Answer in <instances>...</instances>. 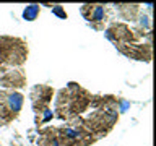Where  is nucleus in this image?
Segmentation results:
<instances>
[{
    "instance_id": "obj_1",
    "label": "nucleus",
    "mask_w": 156,
    "mask_h": 146,
    "mask_svg": "<svg viewBox=\"0 0 156 146\" xmlns=\"http://www.w3.org/2000/svg\"><path fill=\"white\" fill-rule=\"evenodd\" d=\"M90 107L93 112L86 119H83V125L93 136L98 140L106 136L114 128L119 120V107L115 96H93Z\"/></svg>"
},
{
    "instance_id": "obj_2",
    "label": "nucleus",
    "mask_w": 156,
    "mask_h": 146,
    "mask_svg": "<svg viewBox=\"0 0 156 146\" xmlns=\"http://www.w3.org/2000/svg\"><path fill=\"white\" fill-rule=\"evenodd\" d=\"M91 97L93 96L85 88H81L76 83H68L65 88H62L57 92L54 115L65 122H68L73 117H80L85 110L90 109Z\"/></svg>"
},
{
    "instance_id": "obj_3",
    "label": "nucleus",
    "mask_w": 156,
    "mask_h": 146,
    "mask_svg": "<svg viewBox=\"0 0 156 146\" xmlns=\"http://www.w3.org/2000/svg\"><path fill=\"white\" fill-rule=\"evenodd\" d=\"M28 42L21 37L0 36V62L8 68L21 67L28 58Z\"/></svg>"
},
{
    "instance_id": "obj_4",
    "label": "nucleus",
    "mask_w": 156,
    "mask_h": 146,
    "mask_svg": "<svg viewBox=\"0 0 156 146\" xmlns=\"http://www.w3.org/2000/svg\"><path fill=\"white\" fill-rule=\"evenodd\" d=\"M24 96L18 91L3 89L0 91V125H8L21 112Z\"/></svg>"
},
{
    "instance_id": "obj_5",
    "label": "nucleus",
    "mask_w": 156,
    "mask_h": 146,
    "mask_svg": "<svg viewBox=\"0 0 156 146\" xmlns=\"http://www.w3.org/2000/svg\"><path fill=\"white\" fill-rule=\"evenodd\" d=\"M80 12L83 15V18L86 19L88 23L91 24V28L98 29V31H102L104 29V24L107 21V7L101 3H86L80 8Z\"/></svg>"
},
{
    "instance_id": "obj_6",
    "label": "nucleus",
    "mask_w": 156,
    "mask_h": 146,
    "mask_svg": "<svg viewBox=\"0 0 156 146\" xmlns=\"http://www.w3.org/2000/svg\"><path fill=\"white\" fill-rule=\"evenodd\" d=\"M29 97H31L34 114L37 115V114H41L42 110L49 109V104L52 102V97H54V89L47 85H36V86L31 88Z\"/></svg>"
},
{
    "instance_id": "obj_7",
    "label": "nucleus",
    "mask_w": 156,
    "mask_h": 146,
    "mask_svg": "<svg viewBox=\"0 0 156 146\" xmlns=\"http://www.w3.org/2000/svg\"><path fill=\"white\" fill-rule=\"evenodd\" d=\"M26 73L21 67L18 68H10L5 73L0 75V86L7 88V89H12V91H16L20 88L26 86Z\"/></svg>"
},
{
    "instance_id": "obj_8",
    "label": "nucleus",
    "mask_w": 156,
    "mask_h": 146,
    "mask_svg": "<svg viewBox=\"0 0 156 146\" xmlns=\"http://www.w3.org/2000/svg\"><path fill=\"white\" fill-rule=\"evenodd\" d=\"M39 146H58L57 143V127H46L39 130Z\"/></svg>"
},
{
    "instance_id": "obj_9",
    "label": "nucleus",
    "mask_w": 156,
    "mask_h": 146,
    "mask_svg": "<svg viewBox=\"0 0 156 146\" xmlns=\"http://www.w3.org/2000/svg\"><path fill=\"white\" fill-rule=\"evenodd\" d=\"M115 7H117V12H119L120 18L129 19V21H132V19H135L136 16H138V13H140V5L120 3V5H115Z\"/></svg>"
},
{
    "instance_id": "obj_10",
    "label": "nucleus",
    "mask_w": 156,
    "mask_h": 146,
    "mask_svg": "<svg viewBox=\"0 0 156 146\" xmlns=\"http://www.w3.org/2000/svg\"><path fill=\"white\" fill-rule=\"evenodd\" d=\"M39 12H41V7L39 5H28L23 12V18L26 21H34L39 16Z\"/></svg>"
},
{
    "instance_id": "obj_11",
    "label": "nucleus",
    "mask_w": 156,
    "mask_h": 146,
    "mask_svg": "<svg viewBox=\"0 0 156 146\" xmlns=\"http://www.w3.org/2000/svg\"><path fill=\"white\" fill-rule=\"evenodd\" d=\"M52 117H54V112H52L51 107H49V109L42 110L41 114L36 115V125L41 127V125H44V123H47L49 120H52Z\"/></svg>"
},
{
    "instance_id": "obj_12",
    "label": "nucleus",
    "mask_w": 156,
    "mask_h": 146,
    "mask_svg": "<svg viewBox=\"0 0 156 146\" xmlns=\"http://www.w3.org/2000/svg\"><path fill=\"white\" fill-rule=\"evenodd\" d=\"M52 13H55L57 16H60L62 19H65V18H67V13L63 12L62 5H54V7H52Z\"/></svg>"
},
{
    "instance_id": "obj_13",
    "label": "nucleus",
    "mask_w": 156,
    "mask_h": 146,
    "mask_svg": "<svg viewBox=\"0 0 156 146\" xmlns=\"http://www.w3.org/2000/svg\"><path fill=\"white\" fill-rule=\"evenodd\" d=\"M7 70H8V68L5 67V65H3L2 62H0V75H2V73H5V71H7Z\"/></svg>"
}]
</instances>
